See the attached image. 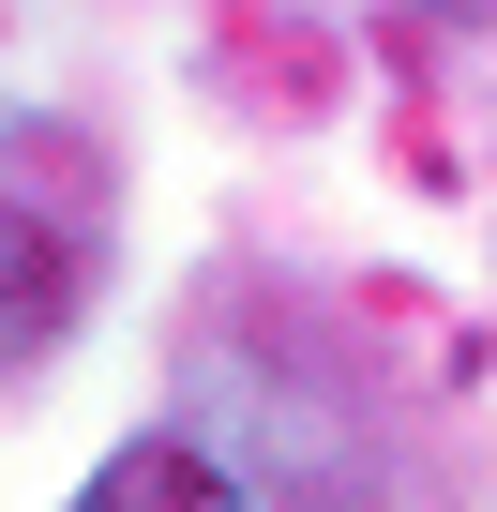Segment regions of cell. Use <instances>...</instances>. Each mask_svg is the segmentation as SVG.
I'll use <instances>...</instances> for the list:
<instances>
[{"instance_id":"obj_1","label":"cell","mask_w":497,"mask_h":512,"mask_svg":"<svg viewBox=\"0 0 497 512\" xmlns=\"http://www.w3.org/2000/svg\"><path fill=\"white\" fill-rule=\"evenodd\" d=\"M31 166H61V136H0V362H31L61 317H76V287H91V196L76 181H31Z\"/></svg>"},{"instance_id":"obj_2","label":"cell","mask_w":497,"mask_h":512,"mask_svg":"<svg viewBox=\"0 0 497 512\" xmlns=\"http://www.w3.org/2000/svg\"><path fill=\"white\" fill-rule=\"evenodd\" d=\"M61 512H257V482H241L211 437H181V422H151V437H121Z\"/></svg>"}]
</instances>
